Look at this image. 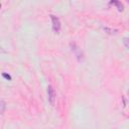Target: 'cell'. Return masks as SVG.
Returning a JSON list of instances; mask_svg holds the SVG:
<instances>
[{
	"label": "cell",
	"mask_w": 129,
	"mask_h": 129,
	"mask_svg": "<svg viewBox=\"0 0 129 129\" xmlns=\"http://www.w3.org/2000/svg\"><path fill=\"white\" fill-rule=\"evenodd\" d=\"M52 21H53V29L56 33H59L61 30V21L59 19V17H57L56 15H51Z\"/></svg>",
	"instance_id": "6da1fadb"
},
{
	"label": "cell",
	"mask_w": 129,
	"mask_h": 129,
	"mask_svg": "<svg viewBox=\"0 0 129 129\" xmlns=\"http://www.w3.org/2000/svg\"><path fill=\"white\" fill-rule=\"evenodd\" d=\"M47 95H48V101L52 105H54V102H56V91L53 88V86H48L47 87Z\"/></svg>",
	"instance_id": "7a4b0ae2"
},
{
	"label": "cell",
	"mask_w": 129,
	"mask_h": 129,
	"mask_svg": "<svg viewBox=\"0 0 129 129\" xmlns=\"http://www.w3.org/2000/svg\"><path fill=\"white\" fill-rule=\"evenodd\" d=\"M71 47H72V51L76 53V56H77L78 60H79V61H81L83 56H82L81 51H80V50H79V47L76 46V44H74V42H73V44H71Z\"/></svg>",
	"instance_id": "3957f363"
},
{
	"label": "cell",
	"mask_w": 129,
	"mask_h": 129,
	"mask_svg": "<svg viewBox=\"0 0 129 129\" xmlns=\"http://www.w3.org/2000/svg\"><path fill=\"white\" fill-rule=\"evenodd\" d=\"M6 109V103L3 100H0V114H3Z\"/></svg>",
	"instance_id": "277c9868"
},
{
	"label": "cell",
	"mask_w": 129,
	"mask_h": 129,
	"mask_svg": "<svg viewBox=\"0 0 129 129\" xmlns=\"http://www.w3.org/2000/svg\"><path fill=\"white\" fill-rule=\"evenodd\" d=\"M111 3H113V4H115V5H117V7H118L119 10H123V4H122L121 2H119V1H112Z\"/></svg>",
	"instance_id": "5b68a950"
},
{
	"label": "cell",
	"mask_w": 129,
	"mask_h": 129,
	"mask_svg": "<svg viewBox=\"0 0 129 129\" xmlns=\"http://www.w3.org/2000/svg\"><path fill=\"white\" fill-rule=\"evenodd\" d=\"M123 42H124V46H125V47H126V48H128V47H129V45H128V38H124V39H123Z\"/></svg>",
	"instance_id": "8992f818"
},
{
	"label": "cell",
	"mask_w": 129,
	"mask_h": 129,
	"mask_svg": "<svg viewBox=\"0 0 129 129\" xmlns=\"http://www.w3.org/2000/svg\"><path fill=\"white\" fill-rule=\"evenodd\" d=\"M2 76H3L5 79H7V80H11V77H10L9 75H7V74H5V73L2 74Z\"/></svg>",
	"instance_id": "52a82bcc"
},
{
	"label": "cell",
	"mask_w": 129,
	"mask_h": 129,
	"mask_svg": "<svg viewBox=\"0 0 129 129\" xmlns=\"http://www.w3.org/2000/svg\"><path fill=\"white\" fill-rule=\"evenodd\" d=\"M0 8H1V4H0Z\"/></svg>",
	"instance_id": "ba28073f"
}]
</instances>
